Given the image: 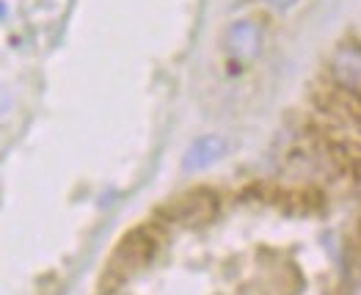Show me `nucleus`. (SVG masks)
Segmentation results:
<instances>
[{
  "instance_id": "nucleus-1",
  "label": "nucleus",
  "mask_w": 361,
  "mask_h": 295,
  "mask_svg": "<svg viewBox=\"0 0 361 295\" xmlns=\"http://www.w3.org/2000/svg\"><path fill=\"white\" fill-rule=\"evenodd\" d=\"M157 248H160V235H157V229L152 224L127 232L119 240V246H116V251H114V257L108 263L111 282L121 284L130 276H135L138 270H144L157 257Z\"/></svg>"
},
{
  "instance_id": "nucleus-2",
  "label": "nucleus",
  "mask_w": 361,
  "mask_h": 295,
  "mask_svg": "<svg viewBox=\"0 0 361 295\" xmlns=\"http://www.w3.org/2000/svg\"><path fill=\"white\" fill-rule=\"evenodd\" d=\"M218 196L207 191V188H199V191H190L185 196L171 199L166 207H160V215L169 221V224H180V227H202V224H210L212 218L218 215Z\"/></svg>"
},
{
  "instance_id": "nucleus-3",
  "label": "nucleus",
  "mask_w": 361,
  "mask_h": 295,
  "mask_svg": "<svg viewBox=\"0 0 361 295\" xmlns=\"http://www.w3.org/2000/svg\"><path fill=\"white\" fill-rule=\"evenodd\" d=\"M265 47V33L257 20H235L224 33V50L226 56L238 64H254L262 56Z\"/></svg>"
},
{
  "instance_id": "nucleus-4",
  "label": "nucleus",
  "mask_w": 361,
  "mask_h": 295,
  "mask_svg": "<svg viewBox=\"0 0 361 295\" xmlns=\"http://www.w3.org/2000/svg\"><path fill=\"white\" fill-rule=\"evenodd\" d=\"M334 89L348 97H361V44L342 42L329 59Z\"/></svg>"
},
{
  "instance_id": "nucleus-5",
  "label": "nucleus",
  "mask_w": 361,
  "mask_h": 295,
  "mask_svg": "<svg viewBox=\"0 0 361 295\" xmlns=\"http://www.w3.org/2000/svg\"><path fill=\"white\" fill-rule=\"evenodd\" d=\"M226 149H229V144H226L224 136H202L185 149L182 169L185 171H204L226 155Z\"/></svg>"
},
{
  "instance_id": "nucleus-6",
  "label": "nucleus",
  "mask_w": 361,
  "mask_h": 295,
  "mask_svg": "<svg viewBox=\"0 0 361 295\" xmlns=\"http://www.w3.org/2000/svg\"><path fill=\"white\" fill-rule=\"evenodd\" d=\"M273 8H290V6H295L298 0H268Z\"/></svg>"
},
{
  "instance_id": "nucleus-7",
  "label": "nucleus",
  "mask_w": 361,
  "mask_h": 295,
  "mask_svg": "<svg viewBox=\"0 0 361 295\" xmlns=\"http://www.w3.org/2000/svg\"><path fill=\"white\" fill-rule=\"evenodd\" d=\"M356 243H359V248H361V221H359V229H356Z\"/></svg>"
},
{
  "instance_id": "nucleus-8",
  "label": "nucleus",
  "mask_w": 361,
  "mask_h": 295,
  "mask_svg": "<svg viewBox=\"0 0 361 295\" xmlns=\"http://www.w3.org/2000/svg\"><path fill=\"white\" fill-rule=\"evenodd\" d=\"M3 17H6V6L0 3V20H3Z\"/></svg>"
},
{
  "instance_id": "nucleus-9",
  "label": "nucleus",
  "mask_w": 361,
  "mask_h": 295,
  "mask_svg": "<svg viewBox=\"0 0 361 295\" xmlns=\"http://www.w3.org/2000/svg\"><path fill=\"white\" fill-rule=\"evenodd\" d=\"M105 295H119V293H105Z\"/></svg>"
}]
</instances>
